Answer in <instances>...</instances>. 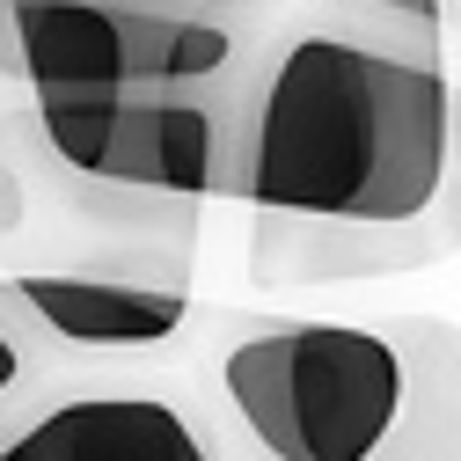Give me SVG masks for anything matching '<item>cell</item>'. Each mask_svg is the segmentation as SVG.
I'll list each match as a JSON object with an SVG mask.
<instances>
[{
  "instance_id": "1",
  "label": "cell",
  "mask_w": 461,
  "mask_h": 461,
  "mask_svg": "<svg viewBox=\"0 0 461 461\" xmlns=\"http://www.w3.org/2000/svg\"><path fill=\"white\" fill-rule=\"evenodd\" d=\"M227 198L344 227H461V88L439 23L322 15L285 30L242 88Z\"/></svg>"
},
{
  "instance_id": "2",
  "label": "cell",
  "mask_w": 461,
  "mask_h": 461,
  "mask_svg": "<svg viewBox=\"0 0 461 461\" xmlns=\"http://www.w3.org/2000/svg\"><path fill=\"white\" fill-rule=\"evenodd\" d=\"M212 374L271 461H381L411 402L402 344L359 322H235Z\"/></svg>"
},
{
  "instance_id": "3",
  "label": "cell",
  "mask_w": 461,
  "mask_h": 461,
  "mask_svg": "<svg viewBox=\"0 0 461 461\" xmlns=\"http://www.w3.org/2000/svg\"><path fill=\"white\" fill-rule=\"evenodd\" d=\"M0 74L30 95L235 81L242 37L198 0H0Z\"/></svg>"
},
{
  "instance_id": "4",
  "label": "cell",
  "mask_w": 461,
  "mask_h": 461,
  "mask_svg": "<svg viewBox=\"0 0 461 461\" xmlns=\"http://www.w3.org/2000/svg\"><path fill=\"white\" fill-rule=\"evenodd\" d=\"M242 88H249L242 74L168 81V88H59L37 95V132L88 184L198 198V191H227Z\"/></svg>"
},
{
  "instance_id": "5",
  "label": "cell",
  "mask_w": 461,
  "mask_h": 461,
  "mask_svg": "<svg viewBox=\"0 0 461 461\" xmlns=\"http://www.w3.org/2000/svg\"><path fill=\"white\" fill-rule=\"evenodd\" d=\"M0 315L15 337H44L51 352H147L184 330L191 301L161 278H118V271H23L0 285Z\"/></svg>"
},
{
  "instance_id": "6",
  "label": "cell",
  "mask_w": 461,
  "mask_h": 461,
  "mask_svg": "<svg viewBox=\"0 0 461 461\" xmlns=\"http://www.w3.org/2000/svg\"><path fill=\"white\" fill-rule=\"evenodd\" d=\"M0 461H220L198 418L168 395H67L0 432Z\"/></svg>"
},
{
  "instance_id": "7",
  "label": "cell",
  "mask_w": 461,
  "mask_h": 461,
  "mask_svg": "<svg viewBox=\"0 0 461 461\" xmlns=\"http://www.w3.org/2000/svg\"><path fill=\"white\" fill-rule=\"evenodd\" d=\"M461 257V227H344V220H294V212H257L249 278L257 285H330V278H388V271H425Z\"/></svg>"
},
{
  "instance_id": "8",
  "label": "cell",
  "mask_w": 461,
  "mask_h": 461,
  "mask_svg": "<svg viewBox=\"0 0 461 461\" xmlns=\"http://www.w3.org/2000/svg\"><path fill=\"white\" fill-rule=\"evenodd\" d=\"M388 337L411 359V402H402L381 461H461V337L425 315L388 322Z\"/></svg>"
},
{
  "instance_id": "9",
  "label": "cell",
  "mask_w": 461,
  "mask_h": 461,
  "mask_svg": "<svg viewBox=\"0 0 461 461\" xmlns=\"http://www.w3.org/2000/svg\"><path fill=\"white\" fill-rule=\"evenodd\" d=\"M23 359H30V344L15 337V322H8V315H0V395L23 381Z\"/></svg>"
},
{
  "instance_id": "10",
  "label": "cell",
  "mask_w": 461,
  "mask_h": 461,
  "mask_svg": "<svg viewBox=\"0 0 461 461\" xmlns=\"http://www.w3.org/2000/svg\"><path fill=\"white\" fill-rule=\"evenodd\" d=\"M352 8H381V15H411V23H439L447 0H352Z\"/></svg>"
},
{
  "instance_id": "11",
  "label": "cell",
  "mask_w": 461,
  "mask_h": 461,
  "mask_svg": "<svg viewBox=\"0 0 461 461\" xmlns=\"http://www.w3.org/2000/svg\"><path fill=\"white\" fill-rule=\"evenodd\" d=\"M198 8H227V0H198Z\"/></svg>"
},
{
  "instance_id": "12",
  "label": "cell",
  "mask_w": 461,
  "mask_h": 461,
  "mask_svg": "<svg viewBox=\"0 0 461 461\" xmlns=\"http://www.w3.org/2000/svg\"><path fill=\"white\" fill-rule=\"evenodd\" d=\"M447 15H454V23H461V0H454V8H447Z\"/></svg>"
}]
</instances>
